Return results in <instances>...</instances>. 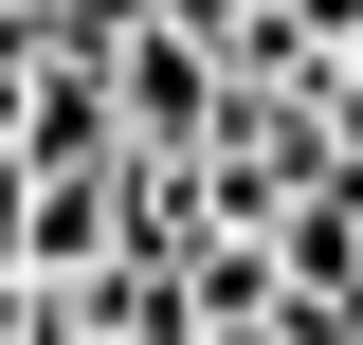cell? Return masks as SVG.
<instances>
[{
    "instance_id": "6da1fadb",
    "label": "cell",
    "mask_w": 363,
    "mask_h": 345,
    "mask_svg": "<svg viewBox=\"0 0 363 345\" xmlns=\"http://www.w3.org/2000/svg\"><path fill=\"white\" fill-rule=\"evenodd\" d=\"M145 37V0H37V73H109Z\"/></svg>"
},
{
    "instance_id": "7a4b0ae2",
    "label": "cell",
    "mask_w": 363,
    "mask_h": 345,
    "mask_svg": "<svg viewBox=\"0 0 363 345\" xmlns=\"http://www.w3.org/2000/svg\"><path fill=\"white\" fill-rule=\"evenodd\" d=\"M327 182L363 200V55H327Z\"/></svg>"
},
{
    "instance_id": "3957f363",
    "label": "cell",
    "mask_w": 363,
    "mask_h": 345,
    "mask_svg": "<svg viewBox=\"0 0 363 345\" xmlns=\"http://www.w3.org/2000/svg\"><path fill=\"white\" fill-rule=\"evenodd\" d=\"M272 37L291 55H363V0H272Z\"/></svg>"
},
{
    "instance_id": "277c9868",
    "label": "cell",
    "mask_w": 363,
    "mask_h": 345,
    "mask_svg": "<svg viewBox=\"0 0 363 345\" xmlns=\"http://www.w3.org/2000/svg\"><path fill=\"white\" fill-rule=\"evenodd\" d=\"M18 91H37V73H0V146H18Z\"/></svg>"
},
{
    "instance_id": "5b68a950",
    "label": "cell",
    "mask_w": 363,
    "mask_h": 345,
    "mask_svg": "<svg viewBox=\"0 0 363 345\" xmlns=\"http://www.w3.org/2000/svg\"><path fill=\"white\" fill-rule=\"evenodd\" d=\"M345 345H363V291H345Z\"/></svg>"
},
{
    "instance_id": "8992f818",
    "label": "cell",
    "mask_w": 363,
    "mask_h": 345,
    "mask_svg": "<svg viewBox=\"0 0 363 345\" xmlns=\"http://www.w3.org/2000/svg\"><path fill=\"white\" fill-rule=\"evenodd\" d=\"M0 327H18V291H0Z\"/></svg>"
}]
</instances>
